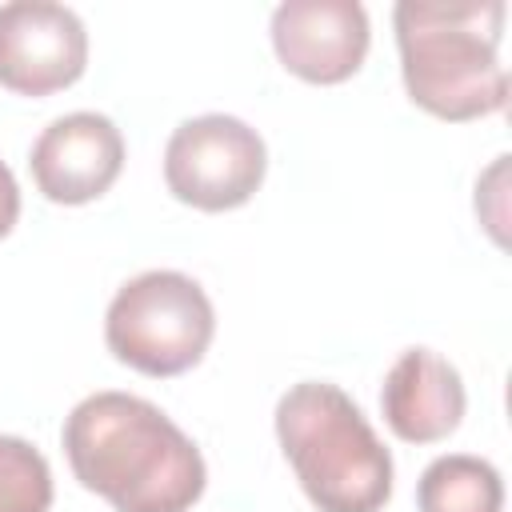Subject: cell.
<instances>
[{
  "label": "cell",
  "instance_id": "6da1fadb",
  "mask_svg": "<svg viewBox=\"0 0 512 512\" xmlns=\"http://www.w3.org/2000/svg\"><path fill=\"white\" fill-rule=\"evenodd\" d=\"M60 440L76 480L116 512H188L204 496L200 448L144 396H84Z\"/></svg>",
  "mask_w": 512,
  "mask_h": 512
},
{
  "label": "cell",
  "instance_id": "7a4b0ae2",
  "mask_svg": "<svg viewBox=\"0 0 512 512\" xmlns=\"http://www.w3.org/2000/svg\"><path fill=\"white\" fill-rule=\"evenodd\" d=\"M400 76L424 112L464 124L508 104V72L500 64L504 4H428L400 0L392 12Z\"/></svg>",
  "mask_w": 512,
  "mask_h": 512
},
{
  "label": "cell",
  "instance_id": "3957f363",
  "mask_svg": "<svg viewBox=\"0 0 512 512\" xmlns=\"http://www.w3.org/2000/svg\"><path fill=\"white\" fill-rule=\"evenodd\" d=\"M276 440L320 512H380L388 504L392 456L344 388L292 384L276 404Z\"/></svg>",
  "mask_w": 512,
  "mask_h": 512
},
{
  "label": "cell",
  "instance_id": "277c9868",
  "mask_svg": "<svg viewBox=\"0 0 512 512\" xmlns=\"http://www.w3.org/2000/svg\"><path fill=\"white\" fill-rule=\"evenodd\" d=\"M216 312L208 292L172 268H152L120 284L104 312L108 352L144 376H180L212 344Z\"/></svg>",
  "mask_w": 512,
  "mask_h": 512
},
{
  "label": "cell",
  "instance_id": "5b68a950",
  "mask_svg": "<svg viewBox=\"0 0 512 512\" xmlns=\"http://www.w3.org/2000/svg\"><path fill=\"white\" fill-rule=\"evenodd\" d=\"M268 172V152L256 128L240 116L208 112L184 120L164 148V184L180 204L228 212L256 196Z\"/></svg>",
  "mask_w": 512,
  "mask_h": 512
},
{
  "label": "cell",
  "instance_id": "8992f818",
  "mask_svg": "<svg viewBox=\"0 0 512 512\" xmlns=\"http://www.w3.org/2000/svg\"><path fill=\"white\" fill-rule=\"evenodd\" d=\"M88 68L84 20L52 0L0 4V84L20 96H48Z\"/></svg>",
  "mask_w": 512,
  "mask_h": 512
},
{
  "label": "cell",
  "instance_id": "52a82bcc",
  "mask_svg": "<svg viewBox=\"0 0 512 512\" xmlns=\"http://www.w3.org/2000/svg\"><path fill=\"white\" fill-rule=\"evenodd\" d=\"M368 12L356 0H288L272 12L280 64L308 84H340L368 56Z\"/></svg>",
  "mask_w": 512,
  "mask_h": 512
},
{
  "label": "cell",
  "instance_id": "ba28073f",
  "mask_svg": "<svg viewBox=\"0 0 512 512\" xmlns=\"http://www.w3.org/2000/svg\"><path fill=\"white\" fill-rule=\"evenodd\" d=\"M28 168L52 204H88L116 184L124 136L100 112H68L36 136Z\"/></svg>",
  "mask_w": 512,
  "mask_h": 512
},
{
  "label": "cell",
  "instance_id": "9c48e42d",
  "mask_svg": "<svg viewBox=\"0 0 512 512\" xmlns=\"http://www.w3.org/2000/svg\"><path fill=\"white\" fill-rule=\"evenodd\" d=\"M464 380L432 348H408L388 368L380 388L384 424L408 444H436L464 420Z\"/></svg>",
  "mask_w": 512,
  "mask_h": 512
},
{
  "label": "cell",
  "instance_id": "30bf717a",
  "mask_svg": "<svg viewBox=\"0 0 512 512\" xmlns=\"http://www.w3.org/2000/svg\"><path fill=\"white\" fill-rule=\"evenodd\" d=\"M420 512H500L504 508V484L500 472L468 452L436 456L416 484Z\"/></svg>",
  "mask_w": 512,
  "mask_h": 512
},
{
  "label": "cell",
  "instance_id": "8fae6325",
  "mask_svg": "<svg viewBox=\"0 0 512 512\" xmlns=\"http://www.w3.org/2000/svg\"><path fill=\"white\" fill-rule=\"evenodd\" d=\"M52 468L24 436H0V512H48Z\"/></svg>",
  "mask_w": 512,
  "mask_h": 512
},
{
  "label": "cell",
  "instance_id": "7c38bea8",
  "mask_svg": "<svg viewBox=\"0 0 512 512\" xmlns=\"http://www.w3.org/2000/svg\"><path fill=\"white\" fill-rule=\"evenodd\" d=\"M16 220H20V188H16L12 168L0 160V240L16 228Z\"/></svg>",
  "mask_w": 512,
  "mask_h": 512
}]
</instances>
